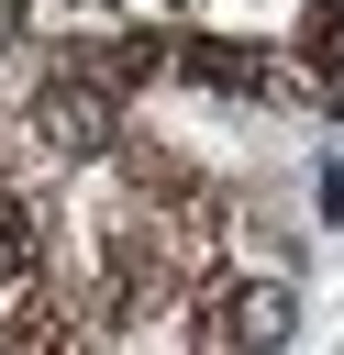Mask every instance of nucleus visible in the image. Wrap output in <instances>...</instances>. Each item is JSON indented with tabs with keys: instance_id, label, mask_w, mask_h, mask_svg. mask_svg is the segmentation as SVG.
Masks as SVG:
<instances>
[{
	"instance_id": "f257e3e1",
	"label": "nucleus",
	"mask_w": 344,
	"mask_h": 355,
	"mask_svg": "<svg viewBox=\"0 0 344 355\" xmlns=\"http://www.w3.org/2000/svg\"><path fill=\"white\" fill-rule=\"evenodd\" d=\"M33 144H44L55 166H100V155H122V100L100 89L89 44H67V55L44 67V89H33Z\"/></svg>"
},
{
	"instance_id": "f03ea898",
	"label": "nucleus",
	"mask_w": 344,
	"mask_h": 355,
	"mask_svg": "<svg viewBox=\"0 0 344 355\" xmlns=\"http://www.w3.org/2000/svg\"><path fill=\"white\" fill-rule=\"evenodd\" d=\"M166 67L189 89H211V100H255V44H233V33H178Z\"/></svg>"
},
{
	"instance_id": "7ed1b4c3",
	"label": "nucleus",
	"mask_w": 344,
	"mask_h": 355,
	"mask_svg": "<svg viewBox=\"0 0 344 355\" xmlns=\"http://www.w3.org/2000/svg\"><path fill=\"white\" fill-rule=\"evenodd\" d=\"M33 277H44V233H33V211H22V200H0V300H11V288H33Z\"/></svg>"
}]
</instances>
